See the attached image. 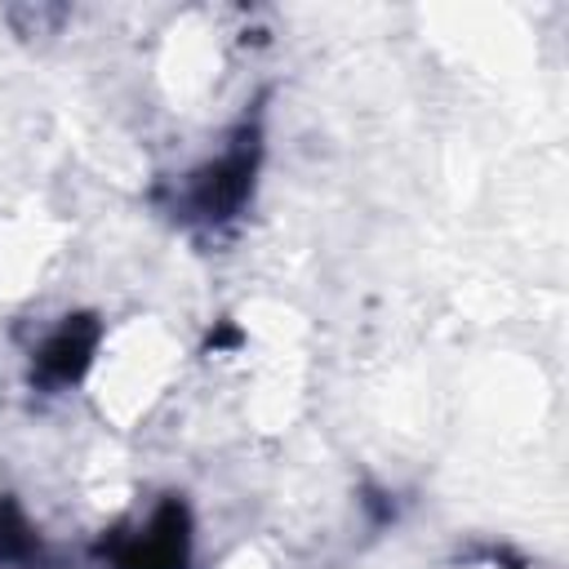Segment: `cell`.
Wrapping results in <instances>:
<instances>
[{
    "label": "cell",
    "instance_id": "6da1fadb",
    "mask_svg": "<svg viewBox=\"0 0 569 569\" xmlns=\"http://www.w3.org/2000/svg\"><path fill=\"white\" fill-rule=\"evenodd\" d=\"M253 169H258V133H240L218 160H209L196 178H191V191H187V204L196 209V218L204 222H222L231 218L244 196L253 191Z\"/></svg>",
    "mask_w": 569,
    "mask_h": 569
},
{
    "label": "cell",
    "instance_id": "7a4b0ae2",
    "mask_svg": "<svg viewBox=\"0 0 569 569\" xmlns=\"http://www.w3.org/2000/svg\"><path fill=\"white\" fill-rule=\"evenodd\" d=\"M191 551V529L182 502H164L142 529L120 533L111 542V565L116 569H182Z\"/></svg>",
    "mask_w": 569,
    "mask_h": 569
},
{
    "label": "cell",
    "instance_id": "3957f363",
    "mask_svg": "<svg viewBox=\"0 0 569 569\" xmlns=\"http://www.w3.org/2000/svg\"><path fill=\"white\" fill-rule=\"evenodd\" d=\"M93 342H98V325L84 320H67L40 351H36V373L49 387H67L84 373V365L93 360Z\"/></svg>",
    "mask_w": 569,
    "mask_h": 569
}]
</instances>
